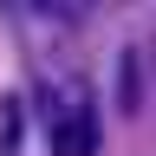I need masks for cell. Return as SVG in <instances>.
Returning <instances> with one entry per match:
<instances>
[{
	"label": "cell",
	"instance_id": "1",
	"mask_svg": "<svg viewBox=\"0 0 156 156\" xmlns=\"http://www.w3.org/2000/svg\"><path fill=\"white\" fill-rule=\"evenodd\" d=\"M52 156H98V111H91L85 91L58 111V124H52Z\"/></svg>",
	"mask_w": 156,
	"mask_h": 156
},
{
	"label": "cell",
	"instance_id": "2",
	"mask_svg": "<svg viewBox=\"0 0 156 156\" xmlns=\"http://www.w3.org/2000/svg\"><path fill=\"white\" fill-rule=\"evenodd\" d=\"M117 104H124V111L143 104V58H136V52L117 58Z\"/></svg>",
	"mask_w": 156,
	"mask_h": 156
},
{
	"label": "cell",
	"instance_id": "3",
	"mask_svg": "<svg viewBox=\"0 0 156 156\" xmlns=\"http://www.w3.org/2000/svg\"><path fill=\"white\" fill-rule=\"evenodd\" d=\"M20 143V98H0V150Z\"/></svg>",
	"mask_w": 156,
	"mask_h": 156
},
{
	"label": "cell",
	"instance_id": "4",
	"mask_svg": "<svg viewBox=\"0 0 156 156\" xmlns=\"http://www.w3.org/2000/svg\"><path fill=\"white\" fill-rule=\"evenodd\" d=\"M39 7H52V0H39Z\"/></svg>",
	"mask_w": 156,
	"mask_h": 156
}]
</instances>
